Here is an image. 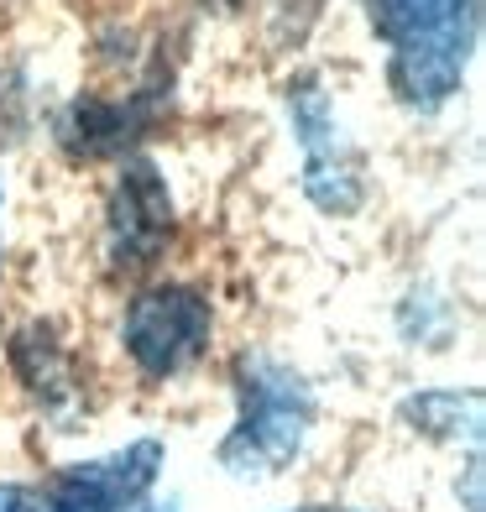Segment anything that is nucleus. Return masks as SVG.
Segmentation results:
<instances>
[{
	"label": "nucleus",
	"instance_id": "11",
	"mask_svg": "<svg viewBox=\"0 0 486 512\" xmlns=\"http://www.w3.org/2000/svg\"><path fill=\"white\" fill-rule=\"evenodd\" d=\"M466 512H481V455L471 450V471H466Z\"/></svg>",
	"mask_w": 486,
	"mask_h": 512
},
{
	"label": "nucleus",
	"instance_id": "4",
	"mask_svg": "<svg viewBox=\"0 0 486 512\" xmlns=\"http://www.w3.org/2000/svg\"><path fill=\"white\" fill-rule=\"evenodd\" d=\"M215 335L210 298L189 283H152L126 304L121 319V345L147 377H178L183 366L204 356V345Z\"/></svg>",
	"mask_w": 486,
	"mask_h": 512
},
{
	"label": "nucleus",
	"instance_id": "12",
	"mask_svg": "<svg viewBox=\"0 0 486 512\" xmlns=\"http://www.w3.org/2000/svg\"><path fill=\"white\" fill-rule=\"evenodd\" d=\"M293 512H356V507H293Z\"/></svg>",
	"mask_w": 486,
	"mask_h": 512
},
{
	"label": "nucleus",
	"instance_id": "13",
	"mask_svg": "<svg viewBox=\"0 0 486 512\" xmlns=\"http://www.w3.org/2000/svg\"><path fill=\"white\" fill-rule=\"evenodd\" d=\"M220 6H225V11H241V6H246V0H220Z\"/></svg>",
	"mask_w": 486,
	"mask_h": 512
},
{
	"label": "nucleus",
	"instance_id": "9",
	"mask_svg": "<svg viewBox=\"0 0 486 512\" xmlns=\"http://www.w3.org/2000/svg\"><path fill=\"white\" fill-rule=\"evenodd\" d=\"M403 418L434 445H471L481 450V398L476 392H413Z\"/></svg>",
	"mask_w": 486,
	"mask_h": 512
},
{
	"label": "nucleus",
	"instance_id": "6",
	"mask_svg": "<svg viewBox=\"0 0 486 512\" xmlns=\"http://www.w3.org/2000/svg\"><path fill=\"white\" fill-rule=\"evenodd\" d=\"M173 84L168 74H157L152 84L131 89L121 100H105V95H79L58 115V142L68 157H84V162H100V157H121L131 147H142V136L157 126V115L168 110Z\"/></svg>",
	"mask_w": 486,
	"mask_h": 512
},
{
	"label": "nucleus",
	"instance_id": "8",
	"mask_svg": "<svg viewBox=\"0 0 486 512\" xmlns=\"http://www.w3.org/2000/svg\"><path fill=\"white\" fill-rule=\"evenodd\" d=\"M11 371L42 408L63 413L68 403H74V361H68V351L58 345L53 324L37 319V324L11 335Z\"/></svg>",
	"mask_w": 486,
	"mask_h": 512
},
{
	"label": "nucleus",
	"instance_id": "10",
	"mask_svg": "<svg viewBox=\"0 0 486 512\" xmlns=\"http://www.w3.org/2000/svg\"><path fill=\"white\" fill-rule=\"evenodd\" d=\"M0 512H68L53 492H37V486H0Z\"/></svg>",
	"mask_w": 486,
	"mask_h": 512
},
{
	"label": "nucleus",
	"instance_id": "5",
	"mask_svg": "<svg viewBox=\"0 0 486 512\" xmlns=\"http://www.w3.org/2000/svg\"><path fill=\"white\" fill-rule=\"evenodd\" d=\"M173 194H168V178L157 173V162L147 157H131L121 178L110 189L105 204V251H110V267L121 277L136 272H152L162 262V251L173 246Z\"/></svg>",
	"mask_w": 486,
	"mask_h": 512
},
{
	"label": "nucleus",
	"instance_id": "1",
	"mask_svg": "<svg viewBox=\"0 0 486 512\" xmlns=\"http://www.w3.org/2000/svg\"><path fill=\"white\" fill-rule=\"evenodd\" d=\"M372 37L387 42V84L408 110H439L460 84L476 48V0H366Z\"/></svg>",
	"mask_w": 486,
	"mask_h": 512
},
{
	"label": "nucleus",
	"instance_id": "2",
	"mask_svg": "<svg viewBox=\"0 0 486 512\" xmlns=\"http://www.w3.org/2000/svg\"><path fill=\"white\" fill-rule=\"evenodd\" d=\"M236 403L241 418L230 424L220 465L241 481H267L288 471L314 429V392L293 366L246 351L236 361Z\"/></svg>",
	"mask_w": 486,
	"mask_h": 512
},
{
	"label": "nucleus",
	"instance_id": "7",
	"mask_svg": "<svg viewBox=\"0 0 486 512\" xmlns=\"http://www.w3.org/2000/svg\"><path fill=\"white\" fill-rule=\"evenodd\" d=\"M162 471V439H131L126 450H110L100 460L63 465L48 492L68 512H131L152 492V481Z\"/></svg>",
	"mask_w": 486,
	"mask_h": 512
},
{
	"label": "nucleus",
	"instance_id": "3",
	"mask_svg": "<svg viewBox=\"0 0 486 512\" xmlns=\"http://www.w3.org/2000/svg\"><path fill=\"white\" fill-rule=\"evenodd\" d=\"M288 121L304 147V194L324 215H356L366 204V162L335 121V100L324 79L298 74L288 84Z\"/></svg>",
	"mask_w": 486,
	"mask_h": 512
}]
</instances>
